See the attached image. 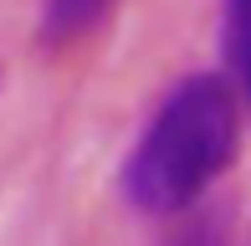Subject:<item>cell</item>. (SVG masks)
I'll list each match as a JSON object with an SVG mask.
<instances>
[{
	"label": "cell",
	"mask_w": 251,
	"mask_h": 246,
	"mask_svg": "<svg viewBox=\"0 0 251 246\" xmlns=\"http://www.w3.org/2000/svg\"><path fill=\"white\" fill-rule=\"evenodd\" d=\"M169 246H226V216H195Z\"/></svg>",
	"instance_id": "4"
},
{
	"label": "cell",
	"mask_w": 251,
	"mask_h": 246,
	"mask_svg": "<svg viewBox=\"0 0 251 246\" xmlns=\"http://www.w3.org/2000/svg\"><path fill=\"white\" fill-rule=\"evenodd\" d=\"M226 67L251 108V0H226Z\"/></svg>",
	"instance_id": "2"
},
{
	"label": "cell",
	"mask_w": 251,
	"mask_h": 246,
	"mask_svg": "<svg viewBox=\"0 0 251 246\" xmlns=\"http://www.w3.org/2000/svg\"><path fill=\"white\" fill-rule=\"evenodd\" d=\"M241 139V108L226 77L195 72L159 103L123 164V195L144 216H175L226 174Z\"/></svg>",
	"instance_id": "1"
},
{
	"label": "cell",
	"mask_w": 251,
	"mask_h": 246,
	"mask_svg": "<svg viewBox=\"0 0 251 246\" xmlns=\"http://www.w3.org/2000/svg\"><path fill=\"white\" fill-rule=\"evenodd\" d=\"M113 0H47V36L51 41H72L82 31H93Z\"/></svg>",
	"instance_id": "3"
}]
</instances>
